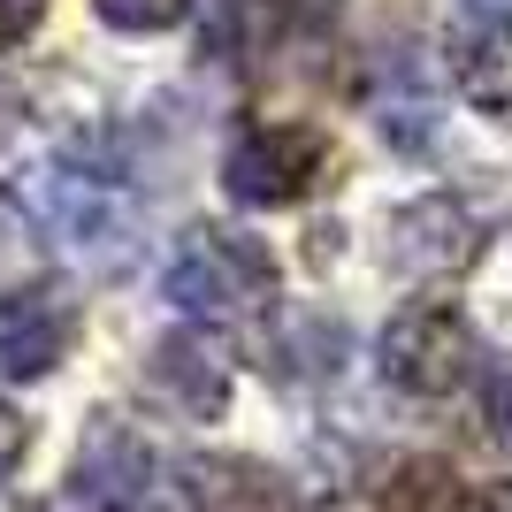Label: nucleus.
Instances as JSON below:
<instances>
[{
  "mask_svg": "<svg viewBox=\"0 0 512 512\" xmlns=\"http://www.w3.org/2000/svg\"><path fill=\"white\" fill-rule=\"evenodd\" d=\"M268 291H276V260L245 230H192L161 276V299L192 321H237L268 306Z\"/></svg>",
  "mask_w": 512,
  "mask_h": 512,
  "instance_id": "1",
  "label": "nucleus"
},
{
  "mask_svg": "<svg viewBox=\"0 0 512 512\" xmlns=\"http://www.w3.org/2000/svg\"><path fill=\"white\" fill-rule=\"evenodd\" d=\"M16 207L46 230V245H62L69 260L85 268H123L130 253V207L107 192L100 176H77V169H39L16 184Z\"/></svg>",
  "mask_w": 512,
  "mask_h": 512,
  "instance_id": "2",
  "label": "nucleus"
},
{
  "mask_svg": "<svg viewBox=\"0 0 512 512\" xmlns=\"http://www.w3.org/2000/svg\"><path fill=\"white\" fill-rule=\"evenodd\" d=\"M329 176V130L314 123H253L222 153V192L237 207H299Z\"/></svg>",
  "mask_w": 512,
  "mask_h": 512,
  "instance_id": "3",
  "label": "nucleus"
},
{
  "mask_svg": "<svg viewBox=\"0 0 512 512\" xmlns=\"http://www.w3.org/2000/svg\"><path fill=\"white\" fill-rule=\"evenodd\" d=\"M474 375V329L459 306L421 299L383 329V383H398L406 398H451Z\"/></svg>",
  "mask_w": 512,
  "mask_h": 512,
  "instance_id": "4",
  "label": "nucleus"
},
{
  "mask_svg": "<svg viewBox=\"0 0 512 512\" xmlns=\"http://www.w3.org/2000/svg\"><path fill=\"white\" fill-rule=\"evenodd\" d=\"M383 260L406 283H451L482 260V214L451 192L406 199V207L383 222Z\"/></svg>",
  "mask_w": 512,
  "mask_h": 512,
  "instance_id": "5",
  "label": "nucleus"
},
{
  "mask_svg": "<svg viewBox=\"0 0 512 512\" xmlns=\"http://www.w3.org/2000/svg\"><path fill=\"white\" fill-rule=\"evenodd\" d=\"M77 337H85V306L69 299V283H16L0 299V383L54 375Z\"/></svg>",
  "mask_w": 512,
  "mask_h": 512,
  "instance_id": "6",
  "label": "nucleus"
},
{
  "mask_svg": "<svg viewBox=\"0 0 512 512\" xmlns=\"http://www.w3.org/2000/svg\"><path fill=\"white\" fill-rule=\"evenodd\" d=\"M153 474H161V459H153L146 436H138L123 413H92L85 444H77V467H69L77 505H92V512H146Z\"/></svg>",
  "mask_w": 512,
  "mask_h": 512,
  "instance_id": "7",
  "label": "nucleus"
},
{
  "mask_svg": "<svg viewBox=\"0 0 512 512\" xmlns=\"http://www.w3.org/2000/svg\"><path fill=\"white\" fill-rule=\"evenodd\" d=\"M146 390L176 421H222L230 406V360L207 344V329H169L146 344Z\"/></svg>",
  "mask_w": 512,
  "mask_h": 512,
  "instance_id": "8",
  "label": "nucleus"
},
{
  "mask_svg": "<svg viewBox=\"0 0 512 512\" xmlns=\"http://www.w3.org/2000/svg\"><path fill=\"white\" fill-rule=\"evenodd\" d=\"M451 77H459V100H467L474 115L512 123V23H482V31L459 46Z\"/></svg>",
  "mask_w": 512,
  "mask_h": 512,
  "instance_id": "9",
  "label": "nucleus"
},
{
  "mask_svg": "<svg viewBox=\"0 0 512 512\" xmlns=\"http://www.w3.org/2000/svg\"><path fill=\"white\" fill-rule=\"evenodd\" d=\"M192 505L199 512H291V497L253 459H207V467H192Z\"/></svg>",
  "mask_w": 512,
  "mask_h": 512,
  "instance_id": "10",
  "label": "nucleus"
},
{
  "mask_svg": "<svg viewBox=\"0 0 512 512\" xmlns=\"http://www.w3.org/2000/svg\"><path fill=\"white\" fill-rule=\"evenodd\" d=\"M92 8H100V23H115V31H169V23H184L192 0H92Z\"/></svg>",
  "mask_w": 512,
  "mask_h": 512,
  "instance_id": "11",
  "label": "nucleus"
},
{
  "mask_svg": "<svg viewBox=\"0 0 512 512\" xmlns=\"http://www.w3.org/2000/svg\"><path fill=\"white\" fill-rule=\"evenodd\" d=\"M375 123H383V138L390 146H428V123H436V115H428V100L421 92H406V100H383V115H375Z\"/></svg>",
  "mask_w": 512,
  "mask_h": 512,
  "instance_id": "12",
  "label": "nucleus"
},
{
  "mask_svg": "<svg viewBox=\"0 0 512 512\" xmlns=\"http://www.w3.org/2000/svg\"><path fill=\"white\" fill-rule=\"evenodd\" d=\"M39 16H46V0H0V54L31 39V31H39Z\"/></svg>",
  "mask_w": 512,
  "mask_h": 512,
  "instance_id": "13",
  "label": "nucleus"
},
{
  "mask_svg": "<svg viewBox=\"0 0 512 512\" xmlns=\"http://www.w3.org/2000/svg\"><path fill=\"white\" fill-rule=\"evenodd\" d=\"M23 451H31V428H23V413H16V406H0V482L23 467Z\"/></svg>",
  "mask_w": 512,
  "mask_h": 512,
  "instance_id": "14",
  "label": "nucleus"
},
{
  "mask_svg": "<svg viewBox=\"0 0 512 512\" xmlns=\"http://www.w3.org/2000/svg\"><path fill=\"white\" fill-rule=\"evenodd\" d=\"M490 444L512 459V367H505V375L490 383Z\"/></svg>",
  "mask_w": 512,
  "mask_h": 512,
  "instance_id": "15",
  "label": "nucleus"
},
{
  "mask_svg": "<svg viewBox=\"0 0 512 512\" xmlns=\"http://www.w3.org/2000/svg\"><path fill=\"white\" fill-rule=\"evenodd\" d=\"M459 8H474V16H490V23L512 16V0H459Z\"/></svg>",
  "mask_w": 512,
  "mask_h": 512,
  "instance_id": "16",
  "label": "nucleus"
},
{
  "mask_svg": "<svg viewBox=\"0 0 512 512\" xmlns=\"http://www.w3.org/2000/svg\"><path fill=\"white\" fill-rule=\"evenodd\" d=\"M490 512H512V482H505V490H497V497H490Z\"/></svg>",
  "mask_w": 512,
  "mask_h": 512,
  "instance_id": "17",
  "label": "nucleus"
}]
</instances>
